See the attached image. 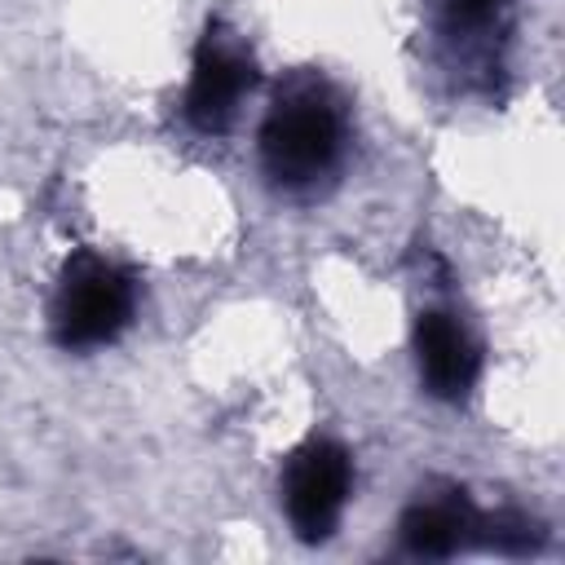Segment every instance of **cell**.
I'll use <instances>...</instances> for the list:
<instances>
[{
	"instance_id": "obj_4",
	"label": "cell",
	"mask_w": 565,
	"mask_h": 565,
	"mask_svg": "<svg viewBox=\"0 0 565 565\" xmlns=\"http://www.w3.org/2000/svg\"><path fill=\"white\" fill-rule=\"evenodd\" d=\"M256 84L252 53L221 26H207V35L194 49V71L185 88V119L199 132H225L238 119L243 97Z\"/></svg>"
},
{
	"instance_id": "obj_2",
	"label": "cell",
	"mask_w": 565,
	"mask_h": 565,
	"mask_svg": "<svg viewBox=\"0 0 565 565\" xmlns=\"http://www.w3.org/2000/svg\"><path fill=\"white\" fill-rule=\"evenodd\" d=\"M137 291L132 278L110 265L106 256L79 252L66 260L53 305H49V322H53V340L62 349H97L110 344L128 318H132Z\"/></svg>"
},
{
	"instance_id": "obj_3",
	"label": "cell",
	"mask_w": 565,
	"mask_h": 565,
	"mask_svg": "<svg viewBox=\"0 0 565 565\" xmlns=\"http://www.w3.org/2000/svg\"><path fill=\"white\" fill-rule=\"evenodd\" d=\"M349 486H353V463L340 441L309 437L305 446H296L282 468V503H287L291 530L305 543L331 539L349 503Z\"/></svg>"
},
{
	"instance_id": "obj_1",
	"label": "cell",
	"mask_w": 565,
	"mask_h": 565,
	"mask_svg": "<svg viewBox=\"0 0 565 565\" xmlns=\"http://www.w3.org/2000/svg\"><path fill=\"white\" fill-rule=\"evenodd\" d=\"M340 150H344V115L335 97L313 79H291L287 88H278L260 124L265 172L287 190H305L340 163Z\"/></svg>"
},
{
	"instance_id": "obj_5",
	"label": "cell",
	"mask_w": 565,
	"mask_h": 565,
	"mask_svg": "<svg viewBox=\"0 0 565 565\" xmlns=\"http://www.w3.org/2000/svg\"><path fill=\"white\" fill-rule=\"evenodd\" d=\"M415 358H419V375H424L428 393L446 397V402L468 397V388L477 384V371H481L477 340L446 309L419 313V322H415Z\"/></svg>"
},
{
	"instance_id": "obj_7",
	"label": "cell",
	"mask_w": 565,
	"mask_h": 565,
	"mask_svg": "<svg viewBox=\"0 0 565 565\" xmlns=\"http://www.w3.org/2000/svg\"><path fill=\"white\" fill-rule=\"evenodd\" d=\"M499 0H441V9L455 18V22H481L494 13Z\"/></svg>"
},
{
	"instance_id": "obj_6",
	"label": "cell",
	"mask_w": 565,
	"mask_h": 565,
	"mask_svg": "<svg viewBox=\"0 0 565 565\" xmlns=\"http://www.w3.org/2000/svg\"><path fill=\"white\" fill-rule=\"evenodd\" d=\"M402 547L415 556H455L459 547H486V512H477L463 490L419 494L402 512Z\"/></svg>"
}]
</instances>
